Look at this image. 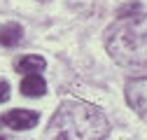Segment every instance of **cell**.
<instances>
[{"label":"cell","instance_id":"1","mask_svg":"<svg viewBox=\"0 0 147 140\" xmlns=\"http://www.w3.org/2000/svg\"><path fill=\"white\" fill-rule=\"evenodd\" d=\"M110 133L105 114L84 100H63L49 119L45 140H103Z\"/></svg>","mask_w":147,"mask_h":140},{"label":"cell","instance_id":"2","mask_svg":"<svg viewBox=\"0 0 147 140\" xmlns=\"http://www.w3.org/2000/svg\"><path fill=\"white\" fill-rule=\"evenodd\" d=\"M105 47L119 65H147V14H121L107 28Z\"/></svg>","mask_w":147,"mask_h":140},{"label":"cell","instance_id":"3","mask_svg":"<svg viewBox=\"0 0 147 140\" xmlns=\"http://www.w3.org/2000/svg\"><path fill=\"white\" fill-rule=\"evenodd\" d=\"M126 100L142 119H147V77H136L126 84Z\"/></svg>","mask_w":147,"mask_h":140},{"label":"cell","instance_id":"4","mask_svg":"<svg viewBox=\"0 0 147 140\" xmlns=\"http://www.w3.org/2000/svg\"><path fill=\"white\" fill-rule=\"evenodd\" d=\"M40 121V114L35 110H9L3 117V124L14 129V131H28Z\"/></svg>","mask_w":147,"mask_h":140},{"label":"cell","instance_id":"5","mask_svg":"<svg viewBox=\"0 0 147 140\" xmlns=\"http://www.w3.org/2000/svg\"><path fill=\"white\" fill-rule=\"evenodd\" d=\"M45 91H47V82L40 75H26L21 79V94L24 96L38 98V96H45Z\"/></svg>","mask_w":147,"mask_h":140},{"label":"cell","instance_id":"6","mask_svg":"<svg viewBox=\"0 0 147 140\" xmlns=\"http://www.w3.org/2000/svg\"><path fill=\"white\" fill-rule=\"evenodd\" d=\"M21 38H24V28L14 21H9L0 28V44L3 47H16L21 42Z\"/></svg>","mask_w":147,"mask_h":140},{"label":"cell","instance_id":"7","mask_svg":"<svg viewBox=\"0 0 147 140\" xmlns=\"http://www.w3.org/2000/svg\"><path fill=\"white\" fill-rule=\"evenodd\" d=\"M47 61L42 56H24L19 61V73H26V75H40V70H45Z\"/></svg>","mask_w":147,"mask_h":140},{"label":"cell","instance_id":"8","mask_svg":"<svg viewBox=\"0 0 147 140\" xmlns=\"http://www.w3.org/2000/svg\"><path fill=\"white\" fill-rule=\"evenodd\" d=\"M9 98V84L3 79V82H0V103H5Z\"/></svg>","mask_w":147,"mask_h":140},{"label":"cell","instance_id":"9","mask_svg":"<svg viewBox=\"0 0 147 140\" xmlns=\"http://www.w3.org/2000/svg\"><path fill=\"white\" fill-rule=\"evenodd\" d=\"M0 140H5V135H0Z\"/></svg>","mask_w":147,"mask_h":140}]
</instances>
